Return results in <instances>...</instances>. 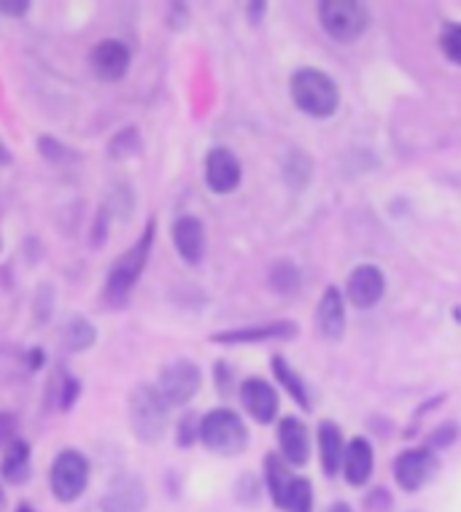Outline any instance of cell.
I'll use <instances>...</instances> for the list:
<instances>
[{
	"label": "cell",
	"mask_w": 461,
	"mask_h": 512,
	"mask_svg": "<svg viewBox=\"0 0 461 512\" xmlns=\"http://www.w3.org/2000/svg\"><path fill=\"white\" fill-rule=\"evenodd\" d=\"M143 151V138L138 133V127H122L111 135V141L106 143V154L114 162H122V159H133Z\"/></svg>",
	"instance_id": "603a6c76"
},
{
	"label": "cell",
	"mask_w": 461,
	"mask_h": 512,
	"mask_svg": "<svg viewBox=\"0 0 461 512\" xmlns=\"http://www.w3.org/2000/svg\"><path fill=\"white\" fill-rule=\"evenodd\" d=\"M319 22L327 30V36L335 41L351 44L370 25V11L359 0H321Z\"/></svg>",
	"instance_id": "8992f818"
},
{
	"label": "cell",
	"mask_w": 461,
	"mask_h": 512,
	"mask_svg": "<svg viewBox=\"0 0 461 512\" xmlns=\"http://www.w3.org/2000/svg\"><path fill=\"white\" fill-rule=\"evenodd\" d=\"M98 343V327L87 316H71L63 327V348L68 354H84Z\"/></svg>",
	"instance_id": "7402d4cb"
},
{
	"label": "cell",
	"mask_w": 461,
	"mask_h": 512,
	"mask_svg": "<svg viewBox=\"0 0 461 512\" xmlns=\"http://www.w3.org/2000/svg\"><path fill=\"white\" fill-rule=\"evenodd\" d=\"M111 211H108V205H100L98 213H95V219H92V230H89V246L103 248L108 243V227H111Z\"/></svg>",
	"instance_id": "1f68e13d"
},
{
	"label": "cell",
	"mask_w": 461,
	"mask_h": 512,
	"mask_svg": "<svg viewBox=\"0 0 461 512\" xmlns=\"http://www.w3.org/2000/svg\"><path fill=\"white\" fill-rule=\"evenodd\" d=\"M267 281H270V286L278 294H292L300 286V273H297V267L292 262H278V265H273L270 275H267Z\"/></svg>",
	"instance_id": "f546056e"
},
{
	"label": "cell",
	"mask_w": 461,
	"mask_h": 512,
	"mask_svg": "<svg viewBox=\"0 0 461 512\" xmlns=\"http://www.w3.org/2000/svg\"><path fill=\"white\" fill-rule=\"evenodd\" d=\"M30 475H33V451H30V442L17 437V440L9 442L3 448V453H0V477L9 486H25Z\"/></svg>",
	"instance_id": "e0dca14e"
},
{
	"label": "cell",
	"mask_w": 461,
	"mask_h": 512,
	"mask_svg": "<svg viewBox=\"0 0 461 512\" xmlns=\"http://www.w3.org/2000/svg\"><path fill=\"white\" fill-rule=\"evenodd\" d=\"M383 292H386V278H383L381 267L359 265L354 267V273L348 275L346 294L354 308H375V305L383 300Z\"/></svg>",
	"instance_id": "7c38bea8"
},
{
	"label": "cell",
	"mask_w": 461,
	"mask_h": 512,
	"mask_svg": "<svg viewBox=\"0 0 461 512\" xmlns=\"http://www.w3.org/2000/svg\"><path fill=\"white\" fill-rule=\"evenodd\" d=\"M25 367L27 372H41L46 367V351L44 348H38V345H33L30 351L25 354Z\"/></svg>",
	"instance_id": "74e56055"
},
{
	"label": "cell",
	"mask_w": 461,
	"mask_h": 512,
	"mask_svg": "<svg viewBox=\"0 0 461 512\" xmlns=\"http://www.w3.org/2000/svg\"><path fill=\"white\" fill-rule=\"evenodd\" d=\"M213 378H216V389H219V394H230L232 389V367L230 364L224 362H216V367H213Z\"/></svg>",
	"instance_id": "8d00e7d4"
},
{
	"label": "cell",
	"mask_w": 461,
	"mask_h": 512,
	"mask_svg": "<svg viewBox=\"0 0 461 512\" xmlns=\"http://www.w3.org/2000/svg\"><path fill=\"white\" fill-rule=\"evenodd\" d=\"M319 453L324 475L335 477L343 469V459H346V442L343 434L332 421H321L319 424Z\"/></svg>",
	"instance_id": "ffe728a7"
},
{
	"label": "cell",
	"mask_w": 461,
	"mask_h": 512,
	"mask_svg": "<svg viewBox=\"0 0 461 512\" xmlns=\"http://www.w3.org/2000/svg\"><path fill=\"white\" fill-rule=\"evenodd\" d=\"M54 386H57V397H54V402H57V407L63 410V413H71L73 407H76V402H79L81 391H84V386H81V380L73 375L65 364H60V370H57V378H54Z\"/></svg>",
	"instance_id": "d4e9b609"
},
{
	"label": "cell",
	"mask_w": 461,
	"mask_h": 512,
	"mask_svg": "<svg viewBox=\"0 0 461 512\" xmlns=\"http://www.w3.org/2000/svg\"><path fill=\"white\" fill-rule=\"evenodd\" d=\"M440 49L453 65H461V25H448L440 36Z\"/></svg>",
	"instance_id": "836d02e7"
},
{
	"label": "cell",
	"mask_w": 461,
	"mask_h": 512,
	"mask_svg": "<svg viewBox=\"0 0 461 512\" xmlns=\"http://www.w3.org/2000/svg\"><path fill=\"white\" fill-rule=\"evenodd\" d=\"M316 327L327 340H340L346 332V305H343V294L335 286H329L321 297L316 308Z\"/></svg>",
	"instance_id": "ac0fdd59"
},
{
	"label": "cell",
	"mask_w": 461,
	"mask_h": 512,
	"mask_svg": "<svg viewBox=\"0 0 461 512\" xmlns=\"http://www.w3.org/2000/svg\"><path fill=\"white\" fill-rule=\"evenodd\" d=\"M30 11V0H0V17L22 19Z\"/></svg>",
	"instance_id": "d590c367"
},
{
	"label": "cell",
	"mask_w": 461,
	"mask_h": 512,
	"mask_svg": "<svg viewBox=\"0 0 461 512\" xmlns=\"http://www.w3.org/2000/svg\"><path fill=\"white\" fill-rule=\"evenodd\" d=\"M154 238H157V221L149 219V224L143 227L141 238L135 240L125 254L116 256L114 265L108 267L106 283H103V302H106L108 308H125L127 302H130L135 286L141 281L143 270L149 265Z\"/></svg>",
	"instance_id": "6da1fadb"
},
{
	"label": "cell",
	"mask_w": 461,
	"mask_h": 512,
	"mask_svg": "<svg viewBox=\"0 0 461 512\" xmlns=\"http://www.w3.org/2000/svg\"><path fill=\"white\" fill-rule=\"evenodd\" d=\"M0 248H3V240H0Z\"/></svg>",
	"instance_id": "bcb514c9"
},
{
	"label": "cell",
	"mask_w": 461,
	"mask_h": 512,
	"mask_svg": "<svg viewBox=\"0 0 461 512\" xmlns=\"http://www.w3.org/2000/svg\"><path fill=\"white\" fill-rule=\"evenodd\" d=\"M313 176V162L302 151H289V157H286L284 165V178L286 184H292L294 189H302V186L308 184Z\"/></svg>",
	"instance_id": "83f0119b"
},
{
	"label": "cell",
	"mask_w": 461,
	"mask_h": 512,
	"mask_svg": "<svg viewBox=\"0 0 461 512\" xmlns=\"http://www.w3.org/2000/svg\"><path fill=\"white\" fill-rule=\"evenodd\" d=\"M249 11H251V19L257 22L259 17H262V11H267L265 3H249Z\"/></svg>",
	"instance_id": "7bdbcfd3"
},
{
	"label": "cell",
	"mask_w": 461,
	"mask_h": 512,
	"mask_svg": "<svg viewBox=\"0 0 461 512\" xmlns=\"http://www.w3.org/2000/svg\"><path fill=\"white\" fill-rule=\"evenodd\" d=\"M146 504H149V491L135 472H116L100 496L103 512H143Z\"/></svg>",
	"instance_id": "ba28073f"
},
{
	"label": "cell",
	"mask_w": 461,
	"mask_h": 512,
	"mask_svg": "<svg viewBox=\"0 0 461 512\" xmlns=\"http://www.w3.org/2000/svg\"><path fill=\"white\" fill-rule=\"evenodd\" d=\"M375 453L373 445L364 440V437H354V440L346 445V459H343V472H346L348 486L362 488L370 475H373Z\"/></svg>",
	"instance_id": "d6986e66"
},
{
	"label": "cell",
	"mask_w": 461,
	"mask_h": 512,
	"mask_svg": "<svg viewBox=\"0 0 461 512\" xmlns=\"http://www.w3.org/2000/svg\"><path fill=\"white\" fill-rule=\"evenodd\" d=\"M286 512H313V486L308 477H300L289 488V496L284 502Z\"/></svg>",
	"instance_id": "f1b7e54d"
},
{
	"label": "cell",
	"mask_w": 461,
	"mask_h": 512,
	"mask_svg": "<svg viewBox=\"0 0 461 512\" xmlns=\"http://www.w3.org/2000/svg\"><path fill=\"white\" fill-rule=\"evenodd\" d=\"M453 437H456V426L445 424L443 429H437V432L432 434L429 445H432V448H448V445L453 442Z\"/></svg>",
	"instance_id": "ab89813d"
},
{
	"label": "cell",
	"mask_w": 461,
	"mask_h": 512,
	"mask_svg": "<svg viewBox=\"0 0 461 512\" xmlns=\"http://www.w3.org/2000/svg\"><path fill=\"white\" fill-rule=\"evenodd\" d=\"M14 512H38V510H36V507H33V504L19 502V504H17V510H14Z\"/></svg>",
	"instance_id": "ee69618b"
},
{
	"label": "cell",
	"mask_w": 461,
	"mask_h": 512,
	"mask_svg": "<svg viewBox=\"0 0 461 512\" xmlns=\"http://www.w3.org/2000/svg\"><path fill=\"white\" fill-rule=\"evenodd\" d=\"M437 469V459L432 448H413V451L399 453L394 461V480L402 491H418Z\"/></svg>",
	"instance_id": "8fae6325"
},
{
	"label": "cell",
	"mask_w": 461,
	"mask_h": 512,
	"mask_svg": "<svg viewBox=\"0 0 461 512\" xmlns=\"http://www.w3.org/2000/svg\"><path fill=\"white\" fill-rule=\"evenodd\" d=\"M173 235V246H176L178 256L187 265H200L205 259V224L197 216H178L170 227Z\"/></svg>",
	"instance_id": "4fadbf2b"
},
{
	"label": "cell",
	"mask_w": 461,
	"mask_h": 512,
	"mask_svg": "<svg viewBox=\"0 0 461 512\" xmlns=\"http://www.w3.org/2000/svg\"><path fill=\"white\" fill-rule=\"evenodd\" d=\"M11 162H14V154H11L6 143L0 141V168H9Z\"/></svg>",
	"instance_id": "b9f144b4"
},
{
	"label": "cell",
	"mask_w": 461,
	"mask_h": 512,
	"mask_svg": "<svg viewBox=\"0 0 461 512\" xmlns=\"http://www.w3.org/2000/svg\"><path fill=\"white\" fill-rule=\"evenodd\" d=\"M19 418L9 410H0V448H6L9 442L17 440Z\"/></svg>",
	"instance_id": "e575fe53"
},
{
	"label": "cell",
	"mask_w": 461,
	"mask_h": 512,
	"mask_svg": "<svg viewBox=\"0 0 461 512\" xmlns=\"http://www.w3.org/2000/svg\"><path fill=\"white\" fill-rule=\"evenodd\" d=\"M300 327L294 321H273V324H262V327H243L230 329V332H216L211 335L213 343L238 345V343H265V340H292L297 337Z\"/></svg>",
	"instance_id": "9a60e30c"
},
{
	"label": "cell",
	"mask_w": 461,
	"mask_h": 512,
	"mask_svg": "<svg viewBox=\"0 0 461 512\" xmlns=\"http://www.w3.org/2000/svg\"><path fill=\"white\" fill-rule=\"evenodd\" d=\"M168 14H170L168 22H170V27H173V30H181V27L189 22V9L184 6V3H173V6L168 9Z\"/></svg>",
	"instance_id": "f35d334b"
},
{
	"label": "cell",
	"mask_w": 461,
	"mask_h": 512,
	"mask_svg": "<svg viewBox=\"0 0 461 512\" xmlns=\"http://www.w3.org/2000/svg\"><path fill=\"white\" fill-rule=\"evenodd\" d=\"M297 480V475L289 467V461L284 456H278V453H267L265 456V483L267 491L273 496V502L284 510L286 496H289V488Z\"/></svg>",
	"instance_id": "44dd1931"
},
{
	"label": "cell",
	"mask_w": 461,
	"mask_h": 512,
	"mask_svg": "<svg viewBox=\"0 0 461 512\" xmlns=\"http://www.w3.org/2000/svg\"><path fill=\"white\" fill-rule=\"evenodd\" d=\"M89 459L76 448H65L52 459L49 467V488L57 502L73 504L84 496L89 486Z\"/></svg>",
	"instance_id": "5b68a950"
},
{
	"label": "cell",
	"mask_w": 461,
	"mask_h": 512,
	"mask_svg": "<svg viewBox=\"0 0 461 512\" xmlns=\"http://www.w3.org/2000/svg\"><path fill=\"white\" fill-rule=\"evenodd\" d=\"M6 507V494H3V488H0V510Z\"/></svg>",
	"instance_id": "f6af8a7d"
},
{
	"label": "cell",
	"mask_w": 461,
	"mask_h": 512,
	"mask_svg": "<svg viewBox=\"0 0 461 512\" xmlns=\"http://www.w3.org/2000/svg\"><path fill=\"white\" fill-rule=\"evenodd\" d=\"M41 256H44V243H41L38 238H27L25 240L27 265H36V262H41Z\"/></svg>",
	"instance_id": "60d3db41"
},
{
	"label": "cell",
	"mask_w": 461,
	"mask_h": 512,
	"mask_svg": "<svg viewBox=\"0 0 461 512\" xmlns=\"http://www.w3.org/2000/svg\"><path fill=\"white\" fill-rule=\"evenodd\" d=\"M127 418L135 440L143 445H157L168 434L170 405L157 389V383H141L127 397Z\"/></svg>",
	"instance_id": "7a4b0ae2"
},
{
	"label": "cell",
	"mask_w": 461,
	"mask_h": 512,
	"mask_svg": "<svg viewBox=\"0 0 461 512\" xmlns=\"http://www.w3.org/2000/svg\"><path fill=\"white\" fill-rule=\"evenodd\" d=\"M130 65H133V52L119 38H103L89 49V68L106 84H116V81L125 79Z\"/></svg>",
	"instance_id": "9c48e42d"
},
{
	"label": "cell",
	"mask_w": 461,
	"mask_h": 512,
	"mask_svg": "<svg viewBox=\"0 0 461 512\" xmlns=\"http://www.w3.org/2000/svg\"><path fill=\"white\" fill-rule=\"evenodd\" d=\"M200 442L216 456H240L249 448V429L235 410L216 407L200 418Z\"/></svg>",
	"instance_id": "277c9868"
},
{
	"label": "cell",
	"mask_w": 461,
	"mask_h": 512,
	"mask_svg": "<svg viewBox=\"0 0 461 512\" xmlns=\"http://www.w3.org/2000/svg\"><path fill=\"white\" fill-rule=\"evenodd\" d=\"M195 440H200V415L187 413L176 424V442L178 448H192Z\"/></svg>",
	"instance_id": "d6a6232c"
},
{
	"label": "cell",
	"mask_w": 461,
	"mask_h": 512,
	"mask_svg": "<svg viewBox=\"0 0 461 512\" xmlns=\"http://www.w3.org/2000/svg\"><path fill=\"white\" fill-rule=\"evenodd\" d=\"M106 205H108V211H111V216H116V219H122V221L130 219V216H133V205H135L133 189H130L127 184H119Z\"/></svg>",
	"instance_id": "4dcf8cb0"
},
{
	"label": "cell",
	"mask_w": 461,
	"mask_h": 512,
	"mask_svg": "<svg viewBox=\"0 0 461 512\" xmlns=\"http://www.w3.org/2000/svg\"><path fill=\"white\" fill-rule=\"evenodd\" d=\"M273 372L275 378L284 383V389L292 394V399L305 410H311V397H308V386H305V380L294 372V367L286 362L284 356H273Z\"/></svg>",
	"instance_id": "cb8c5ba5"
},
{
	"label": "cell",
	"mask_w": 461,
	"mask_h": 512,
	"mask_svg": "<svg viewBox=\"0 0 461 512\" xmlns=\"http://www.w3.org/2000/svg\"><path fill=\"white\" fill-rule=\"evenodd\" d=\"M294 106L313 119H329L340 108V87L319 68H300L289 81Z\"/></svg>",
	"instance_id": "3957f363"
},
{
	"label": "cell",
	"mask_w": 461,
	"mask_h": 512,
	"mask_svg": "<svg viewBox=\"0 0 461 512\" xmlns=\"http://www.w3.org/2000/svg\"><path fill=\"white\" fill-rule=\"evenodd\" d=\"M243 168L240 159L224 146H216L205 154V184L213 195H230L240 186Z\"/></svg>",
	"instance_id": "30bf717a"
},
{
	"label": "cell",
	"mask_w": 461,
	"mask_h": 512,
	"mask_svg": "<svg viewBox=\"0 0 461 512\" xmlns=\"http://www.w3.org/2000/svg\"><path fill=\"white\" fill-rule=\"evenodd\" d=\"M54 308H57V289H54V283L44 281L38 283L36 297H33V324L36 327H46L54 316Z\"/></svg>",
	"instance_id": "4316f807"
},
{
	"label": "cell",
	"mask_w": 461,
	"mask_h": 512,
	"mask_svg": "<svg viewBox=\"0 0 461 512\" xmlns=\"http://www.w3.org/2000/svg\"><path fill=\"white\" fill-rule=\"evenodd\" d=\"M203 386V370L192 359H173L160 370L157 389L170 407H184L197 397Z\"/></svg>",
	"instance_id": "52a82bcc"
},
{
	"label": "cell",
	"mask_w": 461,
	"mask_h": 512,
	"mask_svg": "<svg viewBox=\"0 0 461 512\" xmlns=\"http://www.w3.org/2000/svg\"><path fill=\"white\" fill-rule=\"evenodd\" d=\"M278 440H281V456L289 461V467H305L311 459V434L300 418H284L278 426Z\"/></svg>",
	"instance_id": "2e32d148"
},
{
	"label": "cell",
	"mask_w": 461,
	"mask_h": 512,
	"mask_svg": "<svg viewBox=\"0 0 461 512\" xmlns=\"http://www.w3.org/2000/svg\"><path fill=\"white\" fill-rule=\"evenodd\" d=\"M240 402L257 424H270L281 405L273 386L262 378H246L240 383Z\"/></svg>",
	"instance_id": "5bb4252c"
},
{
	"label": "cell",
	"mask_w": 461,
	"mask_h": 512,
	"mask_svg": "<svg viewBox=\"0 0 461 512\" xmlns=\"http://www.w3.org/2000/svg\"><path fill=\"white\" fill-rule=\"evenodd\" d=\"M36 149L38 154H41L46 162H52V165H68V162H76V159H79V151L71 149L68 143L60 141V138H54V135L49 133L38 135Z\"/></svg>",
	"instance_id": "484cf974"
}]
</instances>
